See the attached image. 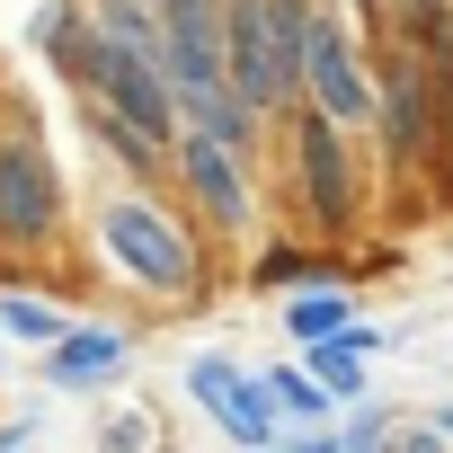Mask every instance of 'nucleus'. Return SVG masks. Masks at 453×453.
<instances>
[{"instance_id": "obj_13", "label": "nucleus", "mask_w": 453, "mask_h": 453, "mask_svg": "<svg viewBox=\"0 0 453 453\" xmlns=\"http://www.w3.org/2000/svg\"><path fill=\"white\" fill-rule=\"evenodd\" d=\"M391 142H400V151L418 142V81H400V89H391Z\"/></svg>"}, {"instance_id": "obj_9", "label": "nucleus", "mask_w": 453, "mask_h": 453, "mask_svg": "<svg viewBox=\"0 0 453 453\" xmlns=\"http://www.w3.org/2000/svg\"><path fill=\"white\" fill-rule=\"evenodd\" d=\"M187 178H196V196H204V213L213 222H250V187H241V160L222 151V142H187Z\"/></svg>"}, {"instance_id": "obj_14", "label": "nucleus", "mask_w": 453, "mask_h": 453, "mask_svg": "<svg viewBox=\"0 0 453 453\" xmlns=\"http://www.w3.org/2000/svg\"><path fill=\"white\" fill-rule=\"evenodd\" d=\"M0 329H19V338H54V311H36V303H0Z\"/></svg>"}, {"instance_id": "obj_18", "label": "nucleus", "mask_w": 453, "mask_h": 453, "mask_svg": "<svg viewBox=\"0 0 453 453\" xmlns=\"http://www.w3.org/2000/svg\"><path fill=\"white\" fill-rule=\"evenodd\" d=\"M444 435H453V409H444Z\"/></svg>"}, {"instance_id": "obj_12", "label": "nucleus", "mask_w": 453, "mask_h": 453, "mask_svg": "<svg viewBox=\"0 0 453 453\" xmlns=\"http://www.w3.org/2000/svg\"><path fill=\"white\" fill-rule=\"evenodd\" d=\"M294 329H303V338H329V329H347V311H338L329 294H303V303H294Z\"/></svg>"}, {"instance_id": "obj_17", "label": "nucleus", "mask_w": 453, "mask_h": 453, "mask_svg": "<svg viewBox=\"0 0 453 453\" xmlns=\"http://www.w3.org/2000/svg\"><path fill=\"white\" fill-rule=\"evenodd\" d=\"M444 134H453V81H444Z\"/></svg>"}, {"instance_id": "obj_7", "label": "nucleus", "mask_w": 453, "mask_h": 453, "mask_svg": "<svg viewBox=\"0 0 453 453\" xmlns=\"http://www.w3.org/2000/svg\"><path fill=\"white\" fill-rule=\"evenodd\" d=\"M187 391H196V400H204V409H213L222 426H232L241 444H267V426H276V418H267V400H276V391L241 382L232 365H196V373H187Z\"/></svg>"}, {"instance_id": "obj_5", "label": "nucleus", "mask_w": 453, "mask_h": 453, "mask_svg": "<svg viewBox=\"0 0 453 453\" xmlns=\"http://www.w3.org/2000/svg\"><path fill=\"white\" fill-rule=\"evenodd\" d=\"M303 81H311L320 116H338V125H356V116L373 107V89H365V72H356V45H347V27H338V19H311V45H303Z\"/></svg>"}, {"instance_id": "obj_15", "label": "nucleus", "mask_w": 453, "mask_h": 453, "mask_svg": "<svg viewBox=\"0 0 453 453\" xmlns=\"http://www.w3.org/2000/svg\"><path fill=\"white\" fill-rule=\"evenodd\" d=\"M276 400H285V409H303V418L320 409V391H311V382H294V373H276Z\"/></svg>"}, {"instance_id": "obj_4", "label": "nucleus", "mask_w": 453, "mask_h": 453, "mask_svg": "<svg viewBox=\"0 0 453 453\" xmlns=\"http://www.w3.org/2000/svg\"><path fill=\"white\" fill-rule=\"evenodd\" d=\"M107 250H116V267H125V276H142V285H160V294H178V285L196 276L187 241L169 232V222H160V213H151L142 196L107 204Z\"/></svg>"}, {"instance_id": "obj_11", "label": "nucleus", "mask_w": 453, "mask_h": 453, "mask_svg": "<svg viewBox=\"0 0 453 453\" xmlns=\"http://www.w3.org/2000/svg\"><path fill=\"white\" fill-rule=\"evenodd\" d=\"M311 365H320L329 391H356V338H347V329H338V347H311Z\"/></svg>"}, {"instance_id": "obj_8", "label": "nucleus", "mask_w": 453, "mask_h": 453, "mask_svg": "<svg viewBox=\"0 0 453 453\" xmlns=\"http://www.w3.org/2000/svg\"><path fill=\"white\" fill-rule=\"evenodd\" d=\"M303 187H311V213L338 222L347 213V160H338V116H303Z\"/></svg>"}, {"instance_id": "obj_3", "label": "nucleus", "mask_w": 453, "mask_h": 453, "mask_svg": "<svg viewBox=\"0 0 453 453\" xmlns=\"http://www.w3.org/2000/svg\"><path fill=\"white\" fill-rule=\"evenodd\" d=\"M54 213H63L54 160H45V151H36L27 134H10V142H0V241L36 250V241L54 232Z\"/></svg>"}, {"instance_id": "obj_2", "label": "nucleus", "mask_w": 453, "mask_h": 453, "mask_svg": "<svg viewBox=\"0 0 453 453\" xmlns=\"http://www.w3.org/2000/svg\"><path fill=\"white\" fill-rule=\"evenodd\" d=\"M160 45H169V81L187 107L232 89V19L213 0H160Z\"/></svg>"}, {"instance_id": "obj_16", "label": "nucleus", "mask_w": 453, "mask_h": 453, "mask_svg": "<svg viewBox=\"0 0 453 453\" xmlns=\"http://www.w3.org/2000/svg\"><path fill=\"white\" fill-rule=\"evenodd\" d=\"M134 444H142V418H134V409H125V418H107V453H134Z\"/></svg>"}, {"instance_id": "obj_10", "label": "nucleus", "mask_w": 453, "mask_h": 453, "mask_svg": "<svg viewBox=\"0 0 453 453\" xmlns=\"http://www.w3.org/2000/svg\"><path fill=\"white\" fill-rule=\"evenodd\" d=\"M116 365H125V338H116V329H81V338L54 347V382H98V373H116Z\"/></svg>"}, {"instance_id": "obj_6", "label": "nucleus", "mask_w": 453, "mask_h": 453, "mask_svg": "<svg viewBox=\"0 0 453 453\" xmlns=\"http://www.w3.org/2000/svg\"><path fill=\"white\" fill-rule=\"evenodd\" d=\"M89 81L116 98V116H125L134 134H169V81H160V63H142V54H125V45H98V54H89Z\"/></svg>"}, {"instance_id": "obj_1", "label": "nucleus", "mask_w": 453, "mask_h": 453, "mask_svg": "<svg viewBox=\"0 0 453 453\" xmlns=\"http://www.w3.org/2000/svg\"><path fill=\"white\" fill-rule=\"evenodd\" d=\"M303 45H311L303 0H232V98L285 107L303 81Z\"/></svg>"}]
</instances>
